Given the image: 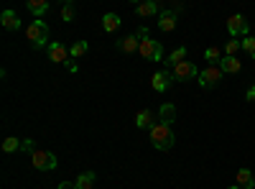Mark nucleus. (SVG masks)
Returning <instances> with one entry per match:
<instances>
[{
	"mask_svg": "<svg viewBox=\"0 0 255 189\" xmlns=\"http://www.w3.org/2000/svg\"><path fill=\"white\" fill-rule=\"evenodd\" d=\"M148 133H151V143L156 146L158 151H171V149H174V143H176V133L171 131V125H166V123H156Z\"/></svg>",
	"mask_w": 255,
	"mask_h": 189,
	"instance_id": "nucleus-1",
	"label": "nucleus"
},
{
	"mask_svg": "<svg viewBox=\"0 0 255 189\" xmlns=\"http://www.w3.org/2000/svg\"><path fill=\"white\" fill-rule=\"evenodd\" d=\"M138 54H140L145 61H161V59H163V46L158 44L156 38L148 36L145 28H140V49H138Z\"/></svg>",
	"mask_w": 255,
	"mask_h": 189,
	"instance_id": "nucleus-2",
	"label": "nucleus"
},
{
	"mask_svg": "<svg viewBox=\"0 0 255 189\" xmlns=\"http://www.w3.org/2000/svg\"><path fill=\"white\" fill-rule=\"evenodd\" d=\"M26 36H28L33 49H41V46H46V41H49V26L44 23V20H33V23L26 28Z\"/></svg>",
	"mask_w": 255,
	"mask_h": 189,
	"instance_id": "nucleus-3",
	"label": "nucleus"
},
{
	"mask_svg": "<svg viewBox=\"0 0 255 189\" xmlns=\"http://www.w3.org/2000/svg\"><path fill=\"white\" fill-rule=\"evenodd\" d=\"M222 77H225V72L220 69V67H215V64H209L207 69H202L199 72V87L202 90H212V87H217L220 82H222Z\"/></svg>",
	"mask_w": 255,
	"mask_h": 189,
	"instance_id": "nucleus-4",
	"label": "nucleus"
},
{
	"mask_svg": "<svg viewBox=\"0 0 255 189\" xmlns=\"http://www.w3.org/2000/svg\"><path fill=\"white\" fill-rule=\"evenodd\" d=\"M31 161H33V166L38 172H51V169H56V156L51 154V151H44V149H36L33 154H31Z\"/></svg>",
	"mask_w": 255,
	"mask_h": 189,
	"instance_id": "nucleus-5",
	"label": "nucleus"
},
{
	"mask_svg": "<svg viewBox=\"0 0 255 189\" xmlns=\"http://www.w3.org/2000/svg\"><path fill=\"white\" fill-rule=\"evenodd\" d=\"M227 31L232 33V38H238V36H248L250 26H248V20H245L240 13H235V15L227 18Z\"/></svg>",
	"mask_w": 255,
	"mask_h": 189,
	"instance_id": "nucleus-6",
	"label": "nucleus"
},
{
	"mask_svg": "<svg viewBox=\"0 0 255 189\" xmlns=\"http://www.w3.org/2000/svg\"><path fill=\"white\" fill-rule=\"evenodd\" d=\"M174 79H179V82H189V79H197L199 77V69L191 64V61H181V64H176L174 67Z\"/></svg>",
	"mask_w": 255,
	"mask_h": 189,
	"instance_id": "nucleus-7",
	"label": "nucleus"
},
{
	"mask_svg": "<svg viewBox=\"0 0 255 189\" xmlns=\"http://www.w3.org/2000/svg\"><path fill=\"white\" fill-rule=\"evenodd\" d=\"M176 10H161L158 13V28L163 31V33H171L174 28H176Z\"/></svg>",
	"mask_w": 255,
	"mask_h": 189,
	"instance_id": "nucleus-8",
	"label": "nucleus"
},
{
	"mask_svg": "<svg viewBox=\"0 0 255 189\" xmlns=\"http://www.w3.org/2000/svg\"><path fill=\"white\" fill-rule=\"evenodd\" d=\"M171 79H174L171 72H156V74L151 77V87H153L156 92H166L168 87H171Z\"/></svg>",
	"mask_w": 255,
	"mask_h": 189,
	"instance_id": "nucleus-9",
	"label": "nucleus"
},
{
	"mask_svg": "<svg viewBox=\"0 0 255 189\" xmlns=\"http://www.w3.org/2000/svg\"><path fill=\"white\" fill-rule=\"evenodd\" d=\"M118 49H120L123 54H133V51H138V49H140V31L133 33V36H125L123 41H118Z\"/></svg>",
	"mask_w": 255,
	"mask_h": 189,
	"instance_id": "nucleus-10",
	"label": "nucleus"
},
{
	"mask_svg": "<svg viewBox=\"0 0 255 189\" xmlns=\"http://www.w3.org/2000/svg\"><path fill=\"white\" fill-rule=\"evenodd\" d=\"M49 59L56 61V64H64V61H69V51L64 49L59 41H51L49 44Z\"/></svg>",
	"mask_w": 255,
	"mask_h": 189,
	"instance_id": "nucleus-11",
	"label": "nucleus"
},
{
	"mask_svg": "<svg viewBox=\"0 0 255 189\" xmlns=\"http://www.w3.org/2000/svg\"><path fill=\"white\" fill-rule=\"evenodd\" d=\"M156 123H158V120H156V113H153V110H140V113L135 115V125H138V128H143V131H151Z\"/></svg>",
	"mask_w": 255,
	"mask_h": 189,
	"instance_id": "nucleus-12",
	"label": "nucleus"
},
{
	"mask_svg": "<svg viewBox=\"0 0 255 189\" xmlns=\"http://www.w3.org/2000/svg\"><path fill=\"white\" fill-rule=\"evenodd\" d=\"M0 23H3L5 31H18L20 28V18L15 10H3V15H0Z\"/></svg>",
	"mask_w": 255,
	"mask_h": 189,
	"instance_id": "nucleus-13",
	"label": "nucleus"
},
{
	"mask_svg": "<svg viewBox=\"0 0 255 189\" xmlns=\"http://www.w3.org/2000/svg\"><path fill=\"white\" fill-rule=\"evenodd\" d=\"M240 59L238 56H222V61H220V69L225 72V74H238L240 72Z\"/></svg>",
	"mask_w": 255,
	"mask_h": 189,
	"instance_id": "nucleus-14",
	"label": "nucleus"
},
{
	"mask_svg": "<svg viewBox=\"0 0 255 189\" xmlns=\"http://www.w3.org/2000/svg\"><path fill=\"white\" fill-rule=\"evenodd\" d=\"M135 13L140 18H153V15H158V5L153 3V0H145V3H138L135 5Z\"/></svg>",
	"mask_w": 255,
	"mask_h": 189,
	"instance_id": "nucleus-15",
	"label": "nucleus"
},
{
	"mask_svg": "<svg viewBox=\"0 0 255 189\" xmlns=\"http://www.w3.org/2000/svg\"><path fill=\"white\" fill-rule=\"evenodd\" d=\"M176 120V108L171 102H166V105H161V110H158V123H166V125H171Z\"/></svg>",
	"mask_w": 255,
	"mask_h": 189,
	"instance_id": "nucleus-16",
	"label": "nucleus"
},
{
	"mask_svg": "<svg viewBox=\"0 0 255 189\" xmlns=\"http://www.w3.org/2000/svg\"><path fill=\"white\" fill-rule=\"evenodd\" d=\"M102 28L108 31V33L118 31V28H120V15H118V13H105V15H102Z\"/></svg>",
	"mask_w": 255,
	"mask_h": 189,
	"instance_id": "nucleus-17",
	"label": "nucleus"
},
{
	"mask_svg": "<svg viewBox=\"0 0 255 189\" xmlns=\"http://www.w3.org/2000/svg\"><path fill=\"white\" fill-rule=\"evenodd\" d=\"M238 187H243V189H255V177H253L250 169H240V172H238Z\"/></svg>",
	"mask_w": 255,
	"mask_h": 189,
	"instance_id": "nucleus-18",
	"label": "nucleus"
},
{
	"mask_svg": "<svg viewBox=\"0 0 255 189\" xmlns=\"http://www.w3.org/2000/svg\"><path fill=\"white\" fill-rule=\"evenodd\" d=\"M26 5H28V10H31L36 18H41V15L49 10V3H46V0H28Z\"/></svg>",
	"mask_w": 255,
	"mask_h": 189,
	"instance_id": "nucleus-19",
	"label": "nucleus"
},
{
	"mask_svg": "<svg viewBox=\"0 0 255 189\" xmlns=\"http://www.w3.org/2000/svg\"><path fill=\"white\" fill-rule=\"evenodd\" d=\"M181 61H186V49H184V46L174 49V51H171V56H168V61H166V64H168V67H176V64H181Z\"/></svg>",
	"mask_w": 255,
	"mask_h": 189,
	"instance_id": "nucleus-20",
	"label": "nucleus"
},
{
	"mask_svg": "<svg viewBox=\"0 0 255 189\" xmlns=\"http://www.w3.org/2000/svg\"><path fill=\"white\" fill-rule=\"evenodd\" d=\"M95 187V172H84L77 179V189H92Z\"/></svg>",
	"mask_w": 255,
	"mask_h": 189,
	"instance_id": "nucleus-21",
	"label": "nucleus"
},
{
	"mask_svg": "<svg viewBox=\"0 0 255 189\" xmlns=\"http://www.w3.org/2000/svg\"><path fill=\"white\" fill-rule=\"evenodd\" d=\"M87 41H74V44H72V49H69V56H74V59H79V56H84V54H87Z\"/></svg>",
	"mask_w": 255,
	"mask_h": 189,
	"instance_id": "nucleus-22",
	"label": "nucleus"
},
{
	"mask_svg": "<svg viewBox=\"0 0 255 189\" xmlns=\"http://www.w3.org/2000/svg\"><path fill=\"white\" fill-rule=\"evenodd\" d=\"M240 46H243V41H238V38L227 41V44H225V56H235L240 51Z\"/></svg>",
	"mask_w": 255,
	"mask_h": 189,
	"instance_id": "nucleus-23",
	"label": "nucleus"
},
{
	"mask_svg": "<svg viewBox=\"0 0 255 189\" xmlns=\"http://www.w3.org/2000/svg\"><path fill=\"white\" fill-rule=\"evenodd\" d=\"M20 143H23V141H18V138H13V136H10V138H5V141H3V151H5V154H13L15 149H20Z\"/></svg>",
	"mask_w": 255,
	"mask_h": 189,
	"instance_id": "nucleus-24",
	"label": "nucleus"
},
{
	"mask_svg": "<svg viewBox=\"0 0 255 189\" xmlns=\"http://www.w3.org/2000/svg\"><path fill=\"white\" fill-rule=\"evenodd\" d=\"M204 59L209 61V64H212V61H222V56H220V49H217V46H209V49L204 51Z\"/></svg>",
	"mask_w": 255,
	"mask_h": 189,
	"instance_id": "nucleus-25",
	"label": "nucleus"
},
{
	"mask_svg": "<svg viewBox=\"0 0 255 189\" xmlns=\"http://www.w3.org/2000/svg\"><path fill=\"white\" fill-rule=\"evenodd\" d=\"M61 20H74V3H64V8H61Z\"/></svg>",
	"mask_w": 255,
	"mask_h": 189,
	"instance_id": "nucleus-26",
	"label": "nucleus"
},
{
	"mask_svg": "<svg viewBox=\"0 0 255 189\" xmlns=\"http://www.w3.org/2000/svg\"><path fill=\"white\" fill-rule=\"evenodd\" d=\"M243 49L255 59V38H253V36H245V38H243Z\"/></svg>",
	"mask_w": 255,
	"mask_h": 189,
	"instance_id": "nucleus-27",
	"label": "nucleus"
},
{
	"mask_svg": "<svg viewBox=\"0 0 255 189\" xmlns=\"http://www.w3.org/2000/svg\"><path fill=\"white\" fill-rule=\"evenodd\" d=\"M20 149H23V151H28V154H33V151H36V149H33V141H28V138H26L23 143H20Z\"/></svg>",
	"mask_w": 255,
	"mask_h": 189,
	"instance_id": "nucleus-28",
	"label": "nucleus"
},
{
	"mask_svg": "<svg viewBox=\"0 0 255 189\" xmlns=\"http://www.w3.org/2000/svg\"><path fill=\"white\" fill-rule=\"evenodd\" d=\"M59 189H77V184H72V182H61Z\"/></svg>",
	"mask_w": 255,
	"mask_h": 189,
	"instance_id": "nucleus-29",
	"label": "nucleus"
},
{
	"mask_svg": "<svg viewBox=\"0 0 255 189\" xmlns=\"http://www.w3.org/2000/svg\"><path fill=\"white\" fill-rule=\"evenodd\" d=\"M245 97H248V102H255V87H250V90H248V95H245Z\"/></svg>",
	"mask_w": 255,
	"mask_h": 189,
	"instance_id": "nucleus-30",
	"label": "nucleus"
},
{
	"mask_svg": "<svg viewBox=\"0 0 255 189\" xmlns=\"http://www.w3.org/2000/svg\"><path fill=\"white\" fill-rule=\"evenodd\" d=\"M230 189H243V187H238V184H235V187H230Z\"/></svg>",
	"mask_w": 255,
	"mask_h": 189,
	"instance_id": "nucleus-31",
	"label": "nucleus"
}]
</instances>
